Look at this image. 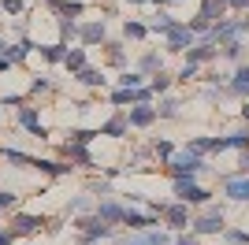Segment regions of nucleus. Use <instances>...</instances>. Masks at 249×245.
Wrapping results in <instances>:
<instances>
[{
  "label": "nucleus",
  "mask_w": 249,
  "mask_h": 245,
  "mask_svg": "<svg viewBox=\"0 0 249 245\" xmlns=\"http://www.w3.org/2000/svg\"><path fill=\"white\" fill-rule=\"evenodd\" d=\"M205 167H208V160H205V156H197V153H190V149L175 153L171 160L164 163V171L171 175V178H197Z\"/></svg>",
  "instance_id": "1"
},
{
  "label": "nucleus",
  "mask_w": 249,
  "mask_h": 245,
  "mask_svg": "<svg viewBox=\"0 0 249 245\" xmlns=\"http://www.w3.org/2000/svg\"><path fill=\"white\" fill-rule=\"evenodd\" d=\"M223 212H219V204H201V212L194 215V219H190V230H194V234H201V238H212V234H223Z\"/></svg>",
  "instance_id": "2"
},
{
  "label": "nucleus",
  "mask_w": 249,
  "mask_h": 245,
  "mask_svg": "<svg viewBox=\"0 0 249 245\" xmlns=\"http://www.w3.org/2000/svg\"><path fill=\"white\" fill-rule=\"evenodd\" d=\"M71 227L78 230V234L97 238V242H112V238H115L112 223H104V219H101L97 212H82V215H74V219H71Z\"/></svg>",
  "instance_id": "3"
},
{
  "label": "nucleus",
  "mask_w": 249,
  "mask_h": 245,
  "mask_svg": "<svg viewBox=\"0 0 249 245\" xmlns=\"http://www.w3.org/2000/svg\"><path fill=\"white\" fill-rule=\"evenodd\" d=\"M175 238L160 230V227H149V230H130V234H119L112 238V245H171Z\"/></svg>",
  "instance_id": "4"
},
{
  "label": "nucleus",
  "mask_w": 249,
  "mask_h": 245,
  "mask_svg": "<svg viewBox=\"0 0 249 245\" xmlns=\"http://www.w3.org/2000/svg\"><path fill=\"white\" fill-rule=\"evenodd\" d=\"M171 190H175L178 201H186L190 208H201V204H208V190L205 186H197V178H171Z\"/></svg>",
  "instance_id": "5"
},
{
  "label": "nucleus",
  "mask_w": 249,
  "mask_h": 245,
  "mask_svg": "<svg viewBox=\"0 0 249 245\" xmlns=\"http://www.w3.org/2000/svg\"><path fill=\"white\" fill-rule=\"evenodd\" d=\"M160 223L164 227H171V230H190V204L186 201H164V208H160Z\"/></svg>",
  "instance_id": "6"
},
{
  "label": "nucleus",
  "mask_w": 249,
  "mask_h": 245,
  "mask_svg": "<svg viewBox=\"0 0 249 245\" xmlns=\"http://www.w3.org/2000/svg\"><path fill=\"white\" fill-rule=\"evenodd\" d=\"M8 227L15 238H30L37 234L41 227H49V219L45 215H30V212H8Z\"/></svg>",
  "instance_id": "7"
},
{
  "label": "nucleus",
  "mask_w": 249,
  "mask_h": 245,
  "mask_svg": "<svg viewBox=\"0 0 249 245\" xmlns=\"http://www.w3.org/2000/svg\"><path fill=\"white\" fill-rule=\"evenodd\" d=\"M153 97H156L153 86H134V89H119L115 86L108 101H112V108H126V104L134 108V104H153Z\"/></svg>",
  "instance_id": "8"
},
{
  "label": "nucleus",
  "mask_w": 249,
  "mask_h": 245,
  "mask_svg": "<svg viewBox=\"0 0 249 245\" xmlns=\"http://www.w3.org/2000/svg\"><path fill=\"white\" fill-rule=\"evenodd\" d=\"M60 160L74 163V167H82V171H93V167H97L93 153H89V145H78V141H63V145H60Z\"/></svg>",
  "instance_id": "9"
},
{
  "label": "nucleus",
  "mask_w": 249,
  "mask_h": 245,
  "mask_svg": "<svg viewBox=\"0 0 249 245\" xmlns=\"http://www.w3.org/2000/svg\"><path fill=\"white\" fill-rule=\"evenodd\" d=\"M194 41H197V34L190 30L186 22H175V26H171V30L164 34V45H167V52H186L190 45H194Z\"/></svg>",
  "instance_id": "10"
},
{
  "label": "nucleus",
  "mask_w": 249,
  "mask_h": 245,
  "mask_svg": "<svg viewBox=\"0 0 249 245\" xmlns=\"http://www.w3.org/2000/svg\"><path fill=\"white\" fill-rule=\"evenodd\" d=\"M108 41V26L104 19H89V22H78V45L93 49V45H104Z\"/></svg>",
  "instance_id": "11"
},
{
  "label": "nucleus",
  "mask_w": 249,
  "mask_h": 245,
  "mask_svg": "<svg viewBox=\"0 0 249 245\" xmlns=\"http://www.w3.org/2000/svg\"><path fill=\"white\" fill-rule=\"evenodd\" d=\"M123 227H130V230H149V227H160V215L156 212H142V208H134V204H130V208H126L123 212Z\"/></svg>",
  "instance_id": "12"
},
{
  "label": "nucleus",
  "mask_w": 249,
  "mask_h": 245,
  "mask_svg": "<svg viewBox=\"0 0 249 245\" xmlns=\"http://www.w3.org/2000/svg\"><path fill=\"white\" fill-rule=\"evenodd\" d=\"M19 126H22V130H30L34 138H49V130H45V122H41V112H37L30 101L19 108Z\"/></svg>",
  "instance_id": "13"
},
{
  "label": "nucleus",
  "mask_w": 249,
  "mask_h": 245,
  "mask_svg": "<svg viewBox=\"0 0 249 245\" xmlns=\"http://www.w3.org/2000/svg\"><path fill=\"white\" fill-rule=\"evenodd\" d=\"M223 197H231L234 204L249 201V175H227L223 178Z\"/></svg>",
  "instance_id": "14"
},
{
  "label": "nucleus",
  "mask_w": 249,
  "mask_h": 245,
  "mask_svg": "<svg viewBox=\"0 0 249 245\" xmlns=\"http://www.w3.org/2000/svg\"><path fill=\"white\" fill-rule=\"evenodd\" d=\"M186 60L190 63H212V60H219V45H212L208 37H197L186 49Z\"/></svg>",
  "instance_id": "15"
},
{
  "label": "nucleus",
  "mask_w": 249,
  "mask_h": 245,
  "mask_svg": "<svg viewBox=\"0 0 249 245\" xmlns=\"http://www.w3.org/2000/svg\"><path fill=\"white\" fill-rule=\"evenodd\" d=\"M93 212L101 215L104 223H112V227H123V212H126V204H119L115 197H101Z\"/></svg>",
  "instance_id": "16"
},
{
  "label": "nucleus",
  "mask_w": 249,
  "mask_h": 245,
  "mask_svg": "<svg viewBox=\"0 0 249 245\" xmlns=\"http://www.w3.org/2000/svg\"><path fill=\"white\" fill-rule=\"evenodd\" d=\"M130 134V119H126V108H119L115 115L101 122V138H126Z\"/></svg>",
  "instance_id": "17"
},
{
  "label": "nucleus",
  "mask_w": 249,
  "mask_h": 245,
  "mask_svg": "<svg viewBox=\"0 0 249 245\" xmlns=\"http://www.w3.org/2000/svg\"><path fill=\"white\" fill-rule=\"evenodd\" d=\"M126 119H130V126H134V130H149L160 115H156L153 104H134V108H126Z\"/></svg>",
  "instance_id": "18"
},
{
  "label": "nucleus",
  "mask_w": 249,
  "mask_h": 245,
  "mask_svg": "<svg viewBox=\"0 0 249 245\" xmlns=\"http://www.w3.org/2000/svg\"><path fill=\"white\" fill-rule=\"evenodd\" d=\"M30 167H37V171L49 175V178H67L71 171H78V167H74V163H67V160H41V156H34Z\"/></svg>",
  "instance_id": "19"
},
{
  "label": "nucleus",
  "mask_w": 249,
  "mask_h": 245,
  "mask_svg": "<svg viewBox=\"0 0 249 245\" xmlns=\"http://www.w3.org/2000/svg\"><path fill=\"white\" fill-rule=\"evenodd\" d=\"M71 78L78 82V86H86V89H104V86H108V78H104V71H101V67H93V63H86L82 71H74Z\"/></svg>",
  "instance_id": "20"
},
{
  "label": "nucleus",
  "mask_w": 249,
  "mask_h": 245,
  "mask_svg": "<svg viewBox=\"0 0 249 245\" xmlns=\"http://www.w3.org/2000/svg\"><path fill=\"white\" fill-rule=\"evenodd\" d=\"M67 41H52V45H41V60L49 63V67H63V60H67Z\"/></svg>",
  "instance_id": "21"
},
{
  "label": "nucleus",
  "mask_w": 249,
  "mask_h": 245,
  "mask_svg": "<svg viewBox=\"0 0 249 245\" xmlns=\"http://www.w3.org/2000/svg\"><path fill=\"white\" fill-rule=\"evenodd\" d=\"M227 0H201V8H197V15H205L208 22H212V26H216L219 19H227Z\"/></svg>",
  "instance_id": "22"
},
{
  "label": "nucleus",
  "mask_w": 249,
  "mask_h": 245,
  "mask_svg": "<svg viewBox=\"0 0 249 245\" xmlns=\"http://www.w3.org/2000/svg\"><path fill=\"white\" fill-rule=\"evenodd\" d=\"M86 63H89V49H86V45H74V49H67L63 71H67V74H74V71H82Z\"/></svg>",
  "instance_id": "23"
},
{
  "label": "nucleus",
  "mask_w": 249,
  "mask_h": 245,
  "mask_svg": "<svg viewBox=\"0 0 249 245\" xmlns=\"http://www.w3.org/2000/svg\"><path fill=\"white\" fill-rule=\"evenodd\" d=\"M93 208H97V201H93V193L86 190V193H78V197H71V201H67L63 215H82V212H93Z\"/></svg>",
  "instance_id": "24"
},
{
  "label": "nucleus",
  "mask_w": 249,
  "mask_h": 245,
  "mask_svg": "<svg viewBox=\"0 0 249 245\" xmlns=\"http://www.w3.org/2000/svg\"><path fill=\"white\" fill-rule=\"evenodd\" d=\"M175 22H178L175 15H167V11L160 8V11H156V15H153V19L145 22V26H149V34H160V37H164V34L171 30V26H175Z\"/></svg>",
  "instance_id": "25"
},
{
  "label": "nucleus",
  "mask_w": 249,
  "mask_h": 245,
  "mask_svg": "<svg viewBox=\"0 0 249 245\" xmlns=\"http://www.w3.org/2000/svg\"><path fill=\"white\" fill-rule=\"evenodd\" d=\"M86 4L82 0H60V8H56V19H82L86 15Z\"/></svg>",
  "instance_id": "26"
},
{
  "label": "nucleus",
  "mask_w": 249,
  "mask_h": 245,
  "mask_svg": "<svg viewBox=\"0 0 249 245\" xmlns=\"http://www.w3.org/2000/svg\"><path fill=\"white\" fill-rule=\"evenodd\" d=\"M138 71L153 78L156 71H164V60H160V52H142V60H138Z\"/></svg>",
  "instance_id": "27"
},
{
  "label": "nucleus",
  "mask_w": 249,
  "mask_h": 245,
  "mask_svg": "<svg viewBox=\"0 0 249 245\" xmlns=\"http://www.w3.org/2000/svg\"><path fill=\"white\" fill-rule=\"evenodd\" d=\"M104 60L112 63V67H126V52H123V45H119V41H104Z\"/></svg>",
  "instance_id": "28"
},
{
  "label": "nucleus",
  "mask_w": 249,
  "mask_h": 245,
  "mask_svg": "<svg viewBox=\"0 0 249 245\" xmlns=\"http://www.w3.org/2000/svg\"><path fill=\"white\" fill-rule=\"evenodd\" d=\"M123 37L126 41H142V37H149V26L138 22V19H123Z\"/></svg>",
  "instance_id": "29"
},
{
  "label": "nucleus",
  "mask_w": 249,
  "mask_h": 245,
  "mask_svg": "<svg viewBox=\"0 0 249 245\" xmlns=\"http://www.w3.org/2000/svg\"><path fill=\"white\" fill-rule=\"evenodd\" d=\"M115 86H119V89H134V86H149V82H145V74H142V71H119Z\"/></svg>",
  "instance_id": "30"
},
{
  "label": "nucleus",
  "mask_w": 249,
  "mask_h": 245,
  "mask_svg": "<svg viewBox=\"0 0 249 245\" xmlns=\"http://www.w3.org/2000/svg\"><path fill=\"white\" fill-rule=\"evenodd\" d=\"M101 138V126L97 130H86V126H71L67 130V141H78V145H89V141H97Z\"/></svg>",
  "instance_id": "31"
},
{
  "label": "nucleus",
  "mask_w": 249,
  "mask_h": 245,
  "mask_svg": "<svg viewBox=\"0 0 249 245\" xmlns=\"http://www.w3.org/2000/svg\"><path fill=\"white\" fill-rule=\"evenodd\" d=\"M153 156L160 163H167L171 156H175V141H167V138H153Z\"/></svg>",
  "instance_id": "32"
},
{
  "label": "nucleus",
  "mask_w": 249,
  "mask_h": 245,
  "mask_svg": "<svg viewBox=\"0 0 249 245\" xmlns=\"http://www.w3.org/2000/svg\"><path fill=\"white\" fill-rule=\"evenodd\" d=\"M178 108H182V101H175V97H164V101L156 104V115H160V119H178Z\"/></svg>",
  "instance_id": "33"
},
{
  "label": "nucleus",
  "mask_w": 249,
  "mask_h": 245,
  "mask_svg": "<svg viewBox=\"0 0 249 245\" xmlns=\"http://www.w3.org/2000/svg\"><path fill=\"white\" fill-rule=\"evenodd\" d=\"M49 89H52V74H49V71H45V74H34L26 97H41V93H49Z\"/></svg>",
  "instance_id": "34"
},
{
  "label": "nucleus",
  "mask_w": 249,
  "mask_h": 245,
  "mask_svg": "<svg viewBox=\"0 0 249 245\" xmlns=\"http://www.w3.org/2000/svg\"><path fill=\"white\" fill-rule=\"evenodd\" d=\"M0 153H4V160H8L11 167H30L34 163V156H26L22 149H0Z\"/></svg>",
  "instance_id": "35"
},
{
  "label": "nucleus",
  "mask_w": 249,
  "mask_h": 245,
  "mask_svg": "<svg viewBox=\"0 0 249 245\" xmlns=\"http://www.w3.org/2000/svg\"><path fill=\"white\" fill-rule=\"evenodd\" d=\"M223 141H227V153H231V149L242 153V149H249V130H234V134H227Z\"/></svg>",
  "instance_id": "36"
},
{
  "label": "nucleus",
  "mask_w": 249,
  "mask_h": 245,
  "mask_svg": "<svg viewBox=\"0 0 249 245\" xmlns=\"http://www.w3.org/2000/svg\"><path fill=\"white\" fill-rule=\"evenodd\" d=\"M60 26V41H78V19H56Z\"/></svg>",
  "instance_id": "37"
},
{
  "label": "nucleus",
  "mask_w": 249,
  "mask_h": 245,
  "mask_svg": "<svg viewBox=\"0 0 249 245\" xmlns=\"http://www.w3.org/2000/svg\"><path fill=\"white\" fill-rule=\"evenodd\" d=\"M86 190H89L93 197H112V182H108V175H104V178H89Z\"/></svg>",
  "instance_id": "38"
},
{
  "label": "nucleus",
  "mask_w": 249,
  "mask_h": 245,
  "mask_svg": "<svg viewBox=\"0 0 249 245\" xmlns=\"http://www.w3.org/2000/svg\"><path fill=\"white\" fill-rule=\"evenodd\" d=\"M219 52H223V60H227V63H238V60H242V52H246V45H242V41H227Z\"/></svg>",
  "instance_id": "39"
},
{
  "label": "nucleus",
  "mask_w": 249,
  "mask_h": 245,
  "mask_svg": "<svg viewBox=\"0 0 249 245\" xmlns=\"http://www.w3.org/2000/svg\"><path fill=\"white\" fill-rule=\"evenodd\" d=\"M149 86H153V93L160 97V93H167V89H171V74H167V71H156L153 78H149Z\"/></svg>",
  "instance_id": "40"
},
{
  "label": "nucleus",
  "mask_w": 249,
  "mask_h": 245,
  "mask_svg": "<svg viewBox=\"0 0 249 245\" xmlns=\"http://www.w3.org/2000/svg\"><path fill=\"white\" fill-rule=\"evenodd\" d=\"M223 242H227V245H249V230H234V227H223Z\"/></svg>",
  "instance_id": "41"
},
{
  "label": "nucleus",
  "mask_w": 249,
  "mask_h": 245,
  "mask_svg": "<svg viewBox=\"0 0 249 245\" xmlns=\"http://www.w3.org/2000/svg\"><path fill=\"white\" fill-rule=\"evenodd\" d=\"M186 149H190V153H197V156H208V153H212V138H190Z\"/></svg>",
  "instance_id": "42"
},
{
  "label": "nucleus",
  "mask_w": 249,
  "mask_h": 245,
  "mask_svg": "<svg viewBox=\"0 0 249 245\" xmlns=\"http://www.w3.org/2000/svg\"><path fill=\"white\" fill-rule=\"evenodd\" d=\"M186 26H190L194 34H197V37H208V30H212V22H208L205 15H194V19H190Z\"/></svg>",
  "instance_id": "43"
},
{
  "label": "nucleus",
  "mask_w": 249,
  "mask_h": 245,
  "mask_svg": "<svg viewBox=\"0 0 249 245\" xmlns=\"http://www.w3.org/2000/svg\"><path fill=\"white\" fill-rule=\"evenodd\" d=\"M4 15H26V0H0Z\"/></svg>",
  "instance_id": "44"
},
{
  "label": "nucleus",
  "mask_w": 249,
  "mask_h": 245,
  "mask_svg": "<svg viewBox=\"0 0 249 245\" xmlns=\"http://www.w3.org/2000/svg\"><path fill=\"white\" fill-rule=\"evenodd\" d=\"M171 245H201V234H194V230H190V234H186V230H178Z\"/></svg>",
  "instance_id": "45"
},
{
  "label": "nucleus",
  "mask_w": 249,
  "mask_h": 245,
  "mask_svg": "<svg viewBox=\"0 0 249 245\" xmlns=\"http://www.w3.org/2000/svg\"><path fill=\"white\" fill-rule=\"evenodd\" d=\"M197 74H201V63H190V60H186V67L178 71V78H182V82H194Z\"/></svg>",
  "instance_id": "46"
},
{
  "label": "nucleus",
  "mask_w": 249,
  "mask_h": 245,
  "mask_svg": "<svg viewBox=\"0 0 249 245\" xmlns=\"http://www.w3.org/2000/svg\"><path fill=\"white\" fill-rule=\"evenodd\" d=\"M26 101H30L26 93H15V97H11V93H8V97H4V101H0V104H4V108H22V104H26Z\"/></svg>",
  "instance_id": "47"
},
{
  "label": "nucleus",
  "mask_w": 249,
  "mask_h": 245,
  "mask_svg": "<svg viewBox=\"0 0 249 245\" xmlns=\"http://www.w3.org/2000/svg\"><path fill=\"white\" fill-rule=\"evenodd\" d=\"M238 175H249V149L238 153Z\"/></svg>",
  "instance_id": "48"
},
{
  "label": "nucleus",
  "mask_w": 249,
  "mask_h": 245,
  "mask_svg": "<svg viewBox=\"0 0 249 245\" xmlns=\"http://www.w3.org/2000/svg\"><path fill=\"white\" fill-rule=\"evenodd\" d=\"M15 234H11V227H0V245H11Z\"/></svg>",
  "instance_id": "49"
},
{
  "label": "nucleus",
  "mask_w": 249,
  "mask_h": 245,
  "mask_svg": "<svg viewBox=\"0 0 249 245\" xmlns=\"http://www.w3.org/2000/svg\"><path fill=\"white\" fill-rule=\"evenodd\" d=\"M227 8H234V11H249V0H227Z\"/></svg>",
  "instance_id": "50"
},
{
  "label": "nucleus",
  "mask_w": 249,
  "mask_h": 245,
  "mask_svg": "<svg viewBox=\"0 0 249 245\" xmlns=\"http://www.w3.org/2000/svg\"><path fill=\"white\" fill-rule=\"evenodd\" d=\"M234 78H242V82H249V63H242L238 71H234Z\"/></svg>",
  "instance_id": "51"
},
{
  "label": "nucleus",
  "mask_w": 249,
  "mask_h": 245,
  "mask_svg": "<svg viewBox=\"0 0 249 245\" xmlns=\"http://www.w3.org/2000/svg\"><path fill=\"white\" fill-rule=\"evenodd\" d=\"M11 67H15V63H11V60H8V56H0V74H8V71H11Z\"/></svg>",
  "instance_id": "52"
},
{
  "label": "nucleus",
  "mask_w": 249,
  "mask_h": 245,
  "mask_svg": "<svg viewBox=\"0 0 249 245\" xmlns=\"http://www.w3.org/2000/svg\"><path fill=\"white\" fill-rule=\"evenodd\" d=\"M123 4H160V8H164L167 0H123Z\"/></svg>",
  "instance_id": "53"
},
{
  "label": "nucleus",
  "mask_w": 249,
  "mask_h": 245,
  "mask_svg": "<svg viewBox=\"0 0 249 245\" xmlns=\"http://www.w3.org/2000/svg\"><path fill=\"white\" fill-rule=\"evenodd\" d=\"M78 245H101V242H97V238H89V234H82V238H78Z\"/></svg>",
  "instance_id": "54"
},
{
  "label": "nucleus",
  "mask_w": 249,
  "mask_h": 245,
  "mask_svg": "<svg viewBox=\"0 0 249 245\" xmlns=\"http://www.w3.org/2000/svg\"><path fill=\"white\" fill-rule=\"evenodd\" d=\"M41 4H45L49 11H52V15H56V8H60V0H41Z\"/></svg>",
  "instance_id": "55"
},
{
  "label": "nucleus",
  "mask_w": 249,
  "mask_h": 245,
  "mask_svg": "<svg viewBox=\"0 0 249 245\" xmlns=\"http://www.w3.org/2000/svg\"><path fill=\"white\" fill-rule=\"evenodd\" d=\"M242 119H246V122H249V101H246V104H242Z\"/></svg>",
  "instance_id": "56"
},
{
  "label": "nucleus",
  "mask_w": 249,
  "mask_h": 245,
  "mask_svg": "<svg viewBox=\"0 0 249 245\" xmlns=\"http://www.w3.org/2000/svg\"><path fill=\"white\" fill-rule=\"evenodd\" d=\"M4 49H8V41H4V37H0V56H4Z\"/></svg>",
  "instance_id": "57"
},
{
  "label": "nucleus",
  "mask_w": 249,
  "mask_h": 245,
  "mask_svg": "<svg viewBox=\"0 0 249 245\" xmlns=\"http://www.w3.org/2000/svg\"><path fill=\"white\" fill-rule=\"evenodd\" d=\"M167 4H171V8H175V4H186V0H167Z\"/></svg>",
  "instance_id": "58"
}]
</instances>
